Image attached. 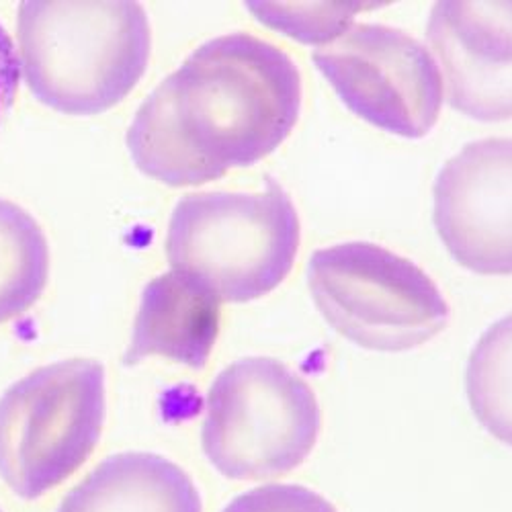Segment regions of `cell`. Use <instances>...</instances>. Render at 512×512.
<instances>
[{
	"instance_id": "obj_1",
	"label": "cell",
	"mask_w": 512,
	"mask_h": 512,
	"mask_svg": "<svg viewBox=\"0 0 512 512\" xmlns=\"http://www.w3.org/2000/svg\"><path fill=\"white\" fill-rule=\"evenodd\" d=\"M302 109V76L277 46L230 33L197 48L138 109L127 150L168 187L222 179L267 158Z\"/></svg>"
},
{
	"instance_id": "obj_2",
	"label": "cell",
	"mask_w": 512,
	"mask_h": 512,
	"mask_svg": "<svg viewBox=\"0 0 512 512\" xmlns=\"http://www.w3.org/2000/svg\"><path fill=\"white\" fill-rule=\"evenodd\" d=\"M17 46L21 78L39 103L99 115L144 76L152 27L138 3H21Z\"/></svg>"
},
{
	"instance_id": "obj_3",
	"label": "cell",
	"mask_w": 512,
	"mask_h": 512,
	"mask_svg": "<svg viewBox=\"0 0 512 512\" xmlns=\"http://www.w3.org/2000/svg\"><path fill=\"white\" fill-rule=\"evenodd\" d=\"M300 218L289 195L269 183L259 193H191L170 216L166 259L220 302L244 304L279 287L300 248Z\"/></svg>"
},
{
	"instance_id": "obj_4",
	"label": "cell",
	"mask_w": 512,
	"mask_h": 512,
	"mask_svg": "<svg viewBox=\"0 0 512 512\" xmlns=\"http://www.w3.org/2000/svg\"><path fill=\"white\" fill-rule=\"evenodd\" d=\"M322 412L308 383L271 357H246L211 383L201 445L230 480H273L316 447Z\"/></svg>"
},
{
	"instance_id": "obj_5",
	"label": "cell",
	"mask_w": 512,
	"mask_h": 512,
	"mask_svg": "<svg viewBox=\"0 0 512 512\" xmlns=\"http://www.w3.org/2000/svg\"><path fill=\"white\" fill-rule=\"evenodd\" d=\"M105 367L66 359L25 375L0 398V478L37 500L89 461L105 424Z\"/></svg>"
},
{
	"instance_id": "obj_6",
	"label": "cell",
	"mask_w": 512,
	"mask_h": 512,
	"mask_svg": "<svg viewBox=\"0 0 512 512\" xmlns=\"http://www.w3.org/2000/svg\"><path fill=\"white\" fill-rule=\"evenodd\" d=\"M308 281L324 320L367 351L416 349L435 338L451 316L429 275L404 256L369 242L316 250Z\"/></svg>"
},
{
	"instance_id": "obj_7",
	"label": "cell",
	"mask_w": 512,
	"mask_h": 512,
	"mask_svg": "<svg viewBox=\"0 0 512 512\" xmlns=\"http://www.w3.org/2000/svg\"><path fill=\"white\" fill-rule=\"evenodd\" d=\"M314 64L353 113L402 138H424L441 113L443 80L408 33L359 23L314 52Z\"/></svg>"
},
{
	"instance_id": "obj_8",
	"label": "cell",
	"mask_w": 512,
	"mask_h": 512,
	"mask_svg": "<svg viewBox=\"0 0 512 512\" xmlns=\"http://www.w3.org/2000/svg\"><path fill=\"white\" fill-rule=\"evenodd\" d=\"M433 195V220L453 259L480 275H512V140L463 146Z\"/></svg>"
},
{
	"instance_id": "obj_9",
	"label": "cell",
	"mask_w": 512,
	"mask_h": 512,
	"mask_svg": "<svg viewBox=\"0 0 512 512\" xmlns=\"http://www.w3.org/2000/svg\"><path fill=\"white\" fill-rule=\"evenodd\" d=\"M429 41L453 109L480 121L512 119V3H437Z\"/></svg>"
},
{
	"instance_id": "obj_10",
	"label": "cell",
	"mask_w": 512,
	"mask_h": 512,
	"mask_svg": "<svg viewBox=\"0 0 512 512\" xmlns=\"http://www.w3.org/2000/svg\"><path fill=\"white\" fill-rule=\"evenodd\" d=\"M222 302L203 283L170 269L152 279L142 293L125 365L164 357L191 369L205 367L216 345Z\"/></svg>"
},
{
	"instance_id": "obj_11",
	"label": "cell",
	"mask_w": 512,
	"mask_h": 512,
	"mask_svg": "<svg viewBox=\"0 0 512 512\" xmlns=\"http://www.w3.org/2000/svg\"><path fill=\"white\" fill-rule=\"evenodd\" d=\"M58 512H203L187 472L154 453H117L74 486Z\"/></svg>"
},
{
	"instance_id": "obj_12",
	"label": "cell",
	"mask_w": 512,
	"mask_h": 512,
	"mask_svg": "<svg viewBox=\"0 0 512 512\" xmlns=\"http://www.w3.org/2000/svg\"><path fill=\"white\" fill-rule=\"evenodd\" d=\"M50 277L44 230L21 205L0 197V324L25 314Z\"/></svg>"
},
{
	"instance_id": "obj_13",
	"label": "cell",
	"mask_w": 512,
	"mask_h": 512,
	"mask_svg": "<svg viewBox=\"0 0 512 512\" xmlns=\"http://www.w3.org/2000/svg\"><path fill=\"white\" fill-rule=\"evenodd\" d=\"M465 392L472 412L500 443L512 447V314L492 324L467 361Z\"/></svg>"
},
{
	"instance_id": "obj_14",
	"label": "cell",
	"mask_w": 512,
	"mask_h": 512,
	"mask_svg": "<svg viewBox=\"0 0 512 512\" xmlns=\"http://www.w3.org/2000/svg\"><path fill=\"white\" fill-rule=\"evenodd\" d=\"M222 512H338L322 494L295 486L269 484L234 498Z\"/></svg>"
},
{
	"instance_id": "obj_15",
	"label": "cell",
	"mask_w": 512,
	"mask_h": 512,
	"mask_svg": "<svg viewBox=\"0 0 512 512\" xmlns=\"http://www.w3.org/2000/svg\"><path fill=\"white\" fill-rule=\"evenodd\" d=\"M21 87V66L17 46L5 25L0 23V132L13 111Z\"/></svg>"
},
{
	"instance_id": "obj_16",
	"label": "cell",
	"mask_w": 512,
	"mask_h": 512,
	"mask_svg": "<svg viewBox=\"0 0 512 512\" xmlns=\"http://www.w3.org/2000/svg\"><path fill=\"white\" fill-rule=\"evenodd\" d=\"M0 512H3V508H0Z\"/></svg>"
}]
</instances>
